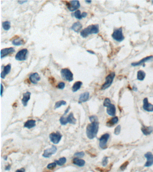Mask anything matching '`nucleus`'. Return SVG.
<instances>
[{
  "label": "nucleus",
  "instance_id": "obj_1",
  "mask_svg": "<svg viewBox=\"0 0 153 172\" xmlns=\"http://www.w3.org/2000/svg\"><path fill=\"white\" fill-rule=\"evenodd\" d=\"M99 129V123L98 121L92 122L88 125L86 128V134L90 139H92L96 137Z\"/></svg>",
  "mask_w": 153,
  "mask_h": 172
},
{
  "label": "nucleus",
  "instance_id": "obj_2",
  "mask_svg": "<svg viewBox=\"0 0 153 172\" xmlns=\"http://www.w3.org/2000/svg\"><path fill=\"white\" fill-rule=\"evenodd\" d=\"M99 32L98 24H92L88 26L80 32V35L83 38H86L92 34H97Z\"/></svg>",
  "mask_w": 153,
  "mask_h": 172
},
{
  "label": "nucleus",
  "instance_id": "obj_3",
  "mask_svg": "<svg viewBox=\"0 0 153 172\" xmlns=\"http://www.w3.org/2000/svg\"><path fill=\"white\" fill-rule=\"evenodd\" d=\"M111 36L114 40L119 42H122L124 39L122 27L115 29Z\"/></svg>",
  "mask_w": 153,
  "mask_h": 172
},
{
  "label": "nucleus",
  "instance_id": "obj_4",
  "mask_svg": "<svg viewBox=\"0 0 153 172\" xmlns=\"http://www.w3.org/2000/svg\"><path fill=\"white\" fill-rule=\"evenodd\" d=\"M61 74L64 80L68 82H71L73 80V74L69 69L64 68L61 71Z\"/></svg>",
  "mask_w": 153,
  "mask_h": 172
},
{
  "label": "nucleus",
  "instance_id": "obj_5",
  "mask_svg": "<svg viewBox=\"0 0 153 172\" xmlns=\"http://www.w3.org/2000/svg\"><path fill=\"white\" fill-rule=\"evenodd\" d=\"M115 73L114 72H112L106 76V82L101 87V89L102 90L106 89L111 86L113 83V80L115 77Z\"/></svg>",
  "mask_w": 153,
  "mask_h": 172
},
{
  "label": "nucleus",
  "instance_id": "obj_6",
  "mask_svg": "<svg viewBox=\"0 0 153 172\" xmlns=\"http://www.w3.org/2000/svg\"><path fill=\"white\" fill-rule=\"evenodd\" d=\"M66 5L68 9L72 12L77 10L80 6V3L79 0H71L66 3Z\"/></svg>",
  "mask_w": 153,
  "mask_h": 172
},
{
  "label": "nucleus",
  "instance_id": "obj_7",
  "mask_svg": "<svg viewBox=\"0 0 153 172\" xmlns=\"http://www.w3.org/2000/svg\"><path fill=\"white\" fill-rule=\"evenodd\" d=\"M28 52V50L27 49H24L20 50L17 53L15 58L19 61H25L27 57V55Z\"/></svg>",
  "mask_w": 153,
  "mask_h": 172
},
{
  "label": "nucleus",
  "instance_id": "obj_8",
  "mask_svg": "<svg viewBox=\"0 0 153 172\" xmlns=\"http://www.w3.org/2000/svg\"><path fill=\"white\" fill-rule=\"evenodd\" d=\"M110 138V134L108 133L105 134L101 136L99 139V146L102 149L106 148V144Z\"/></svg>",
  "mask_w": 153,
  "mask_h": 172
},
{
  "label": "nucleus",
  "instance_id": "obj_9",
  "mask_svg": "<svg viewBox=\"0 0 153 172\" xmlns=\"http://www.w3.org/2000/svg\"><path fill=\"white\" fill-rule=\"evenodd\" d=\"M61 137L62 135L59 132H57L56 133L53 132L50 135V140L55 144L59 143L61 139Z\"/></svg>",
  "mask_w": 153,
  "mask_h": 172
},
{
  "label": "nucleus",
  "instance_id": "obj_10",
  "mask_svg": "<svg viewBox=\"0 0 153 172\" xmlns=\"http://www.w3.org/2000/svg\"><path fill=\"white\" fill-rule=\"evenodd\" d=\"M57 150L56 147L54 145H53L51 148L45 150L43 154V156L45 158H49L56 152Z\"/></svg>",
  "mask_w": 153,
  "mask_h": 172
},
{
  "label": "nucleus",
  "instance_id": "obj_11",
  "mask_svg": "<svg viewBox=\"0 0 153 172\" xmlns=\"http://www.w3.org/2000/svg\"><path fill=\"white\" fill-rule=\"evenodd\" d=\"M145 157L147 159V162L145 164L146 167H151L153 165V155L151 152H148L145 154Z\"/></svg>",
  "mask_w": 153,
  "mask_h": 172
},
{
  "label": "nucleus",
  "instance_id": "obj_12",
  "mask_svg": "<svg viewBox=\"0 0 153 172\" xmlns=\"http://www.w3.org/2000/svg\"><path fill=\"white\" fill-rule=\"evenodd\" d=\"M14 52H15V49L13 48H8L2 49L0 51L1 58L2 59L3 58L7 56V55L14 53Z\"/></svg>",
  "mask_w": 153,
  "mask_h": 172
},
{
  "label": "nucleus",
  "instance_id": "obj_13",
  "mask_svg": "<svg viewBox=\"0 0 153 172\" xmlns=\"http://www.w3.org/2000/svg\"><path fill=\"white\" fill-rule=\"evenodd\" d=\"M153 59V56H150L148 57H146L144 58L141 60L139 61H137V62H133L131 64V65L132 66L136 67V66H138L141 65L142 64H144V63L147 62V61H150L152 60Z\"/></svg>",
  "mask_w": 153,
  "mask_h": 172
},
{
  "label": "nucleus",
  "instance_id": "obj_14",
  "mask_svg": "<svg viewBox=\"0 0 153 172\" xmlns=\"http://www.w3.org/2000/svg\"><path fill=\"white\" fill-rule=\"evenodd\" d=\"M143 108L145 111L147 112H153V105L149 103L147 98H145L143 99Z\"/></svg>",
  "mask_w": 153,
  "mask_h": 172
},
{
  "label": "nucleus",
  "instance_id": "obj_15",
  "mask_svg": "<svg viewBox=\"0 0 153 172\" xmlns=\"http://www.w3.org/2000/svg\"><path fill=\"white\" fill-rule=\"evenodd\" d=\"M29 80L33 84H37L38 82L40 80V76L37 73L32 74L29 76Z\"/></svg>",
  "mask_w": 153,
  "mask_h": 172
},
{
  "label": "nucleus",
  "instance_id": "obj_16",
  "mask_svg": "<svg viewBox=\"0 0 153 172\" xmlns=\"http://www.w3.org/2000/svg\"><path fill=\"white\" fill-rule=\"evenodd\" d=\"M11 69V65L9 64L4 67V70L1 73L0 76L2 79H4L5 76L9 73Z\"/></svg>",
  "mask_w": 153,
  "mask_h": 172
},
{
  "label": "nucleus",
  "instance_id": "obj_17",
  "mask_svg": "<svg viewBox=\"0 0 153 172\" xmlns=\"http://www.w3.org/2000/svg\"><path fill=\"white\" fill-rule=\"evenodd\" d=\"M31 92H27L26 93L23 94V98L22 99V103L23 104L24 106H26L28 104V101L30 99Z\"/></svg>",
  "mask_w": 153,
  "mask_h": 172
},
{
  "label": "nucleus",
  "instance_id": "obj_18",
  "mask_svg": "<svg viewBox=\"0 0 153 172\" xmlns=\"http://www.w3.org/2000/svg\"><path fill=\"white\" fill-rule=\"evenodd\" d=\"M90 97V93L89 92H85L80 95L79 99V104L88 101Z\"/></svg>",
  "mask_w": 153,
  "mask_h": 172
},
{
  "label": "nucleus",
  "instance_id": "obj_19",
  "mask_svg": "<svg viewBox=\"0 0 153 172\" xmlns=\"http://www.w3.org/2000/svg\"><path fill=\"white\" fill-rule=\"evenodd\" d=\"M106 112L109 115L111 116H115L116 114V108L115 105L111 104L107 107Z\"/></svg>",
  "mask_w": 153,
  "mask_h": 172
},
{
  "label": "nucleus",
  "instance_id": "obj_20",
  "mask_svg": "<svg viewBox=\"0 0 153 172\" xmlns=\"http://www.w3.org/2000/svg\"><path fill=\"white\" fill-rule=\"evenodd\" d=\"M83 26L82 24L79 22H76L73 24L71 27V29L74 31L75 32L78 33L80 31L81 29L82 28Z\"/></svg>",
  "mask_w": 153,
  "mask_h": 172
},
{
  "label": "nucleus",
  "instance_id": "obj_21",
  "mask_svg": "<svg viewBox=\"0 0 153 172\" xmlns=\"http://www.w3.org/2000/svg\"><path fill=\"white\" fill-rule=\"evenodd\" d=\"M141 131L145 135H148L151 134L153 131V128L151 126H146L143 125L141 127Z\"/></svg>",
  "mask_w": 153,
  "mask_h": 172
},
{
  "label": "nucleus",
  "instance_id": "obj_22",
  "mask_svg": "<svg viewBox=\"0 0 153 172\" xmlns=\"http://www.w3.org/2000/svg\"><path fill=\"white\" fill-rule=\"evenodd\" d=\"M73 164L79 167H83L85 165V160L78 158H75L73 160Z\"/></svg>",
  "mask_w": 153,
  "mask_h": 172
},
{
  "label": "nucleus",
  "instance_id": "obj_23",
  "mask_svg": "<svg viewBox=\"0 0 153 172\" xmlns=\"http://www.w3.org/2000/svg\"><path fill=\"white\" fill-rule=\"evenodd\" d=\"M35 126V121L34 120H29L26 122L24 125V127L27 128L29 129H30Z\"/></svg>",
  "mask_w": 153,
  "mask_h": 172
},
{
  "label": "nucleus",
  "instance_id": "obj_24",
  "mask_svg": "<svg viewBox=\"0 0 153 172\" xmlns=\"http://www.w3.org/2000/svg\"><path fill=\"white\" fill-rule=\"evenodd\" d=\"M12 45H14V46H20L24 45V41L23 39L20 37H18L15 38L14 40H12Z\"/></svg>",
  "mask_w": 153,
  "mask_h": 172
},
{
  "label": "nucleus",
  "instance_id": "obj_25",
  "mask_svg": "<svg viewBox=\"0 0 153 172\" xmlns=\"http://www.w3.org/2000/svg\"><path fill=\"white\" fill-rule=\"evenodd\" d=\"M83 83L81 81H77L76 82L72 87V91L74 92H76L80 89L81 86L82 85Z\"/></svg>",
  "mask_w": 153,
  "mask_h": 172
},
{
  "label": "nucleus",
  "instance_id": "obj_26",
  "mask_svg": "<svg viewBox=\"0 0 153 172\" xmlns=\"http://www.w3.org/2000/svg\"><path fill=\"white\" fill-rule=\"evenodd\" d=\"M146 76V74L144 71L140 70L137 73V79L139 81H143Z\"/></svg>",
  "mask_w": 153,
  "mask_h": 172
},
{
  "label": "nucleus",
  "instance_id": "obj_27",
  "mask_svg": "<svg viewBox=\"0 0 153 172\" xmlns=\"http://www.w3.org/2000/svg\"><path fill=\"white\" fill-rule=\"evenodd\" d=\"M67 120L68 122V123H70L71 124H75L76 122V120L74 117V115L72 113H71L69 114L68 116L67 117Z\"/></svg>",
  "mask_w": 153,
  "mask_h": 172
},
{
  "label": "nucleus",
  "instance_id": "obj_28",
  "mask_svg": "<svg viewBox=\"0 0 153 172\" xmlns=\"http://www.w3.org/2000/svg\"><path fill=\"white\" fill-rule=\"evenodd\" d=\"M119 121V119L117 117H115L113 118H111L110 120L107 123V125L109 126H112L113 125L116 124Z\"/></svg>",
  "mask_w": 153,
  "mask_h": 172
},
{
  "label": "nucleus",
  "instance_id": "obj_29",
  "mask_svg": "<svg viewBox=\"0 0 153 172\" xmlns=\"http://www.w3.org/2000/svg\"><path fill=\"white\" fill-rule=\"evenodd\" d=\"M66 159L65 157H61L58 160H55V162L59 166H62L66 163Z\"/></svg>",
  "mask_w": 153,
  "mask_h": 172
},
{
  "label": "nucleus",
  "instance_id": "obj_30",
  "mask_svg": "<svg viewBox=\"0 0 153 172\" xmlns=\"http://www.w3.org/2000/svg\"><path fill=\"white\" fill-rule=\"evenodd\" d=\"M3 28L5 31H8L10 28V23L9 21H5L2 23Z\"/></svg>",
  "mask_w": 153,
  "mask_h": 172
},
{
  "label": "nucleus",
  "instance_id": "obj_31",
  "mask_svg": "<svg viewBox=\"0 0 153 172\" xmlns=\"http://www.w3.org/2000/svg\"><path fill=\"white\" fill-rule=\"evenodd\" d=\"M66 104V102L64 100H60L59 101L57 102L55 104L54 108L55 109L59 108V107H60L62 105H65Z\"/></svg>",
  "mask_w": 153,
  "mask_h": 172
},
{
  "label": "nucleus",
  "instance_id": "obj_32",
  "mask_svg": "<svg viewBox=\"0 0 153 172\" xmlns=\"http://www.w3.org/2000/svg\"><path fill=\"white\" fill-rule=\"evenodd\" d=\"M72 14V16L75 17V18H76L77 19H82V14H81V12H80V10H77L76 11H75L74 13H73Z\"/></svg>",
  "mask_w": 153,
  "mask_h": 172
},
{
  "label": "nucleus",
  "instance_id": "obj_33",
  "mask_svg": "<svg viewBox=\"0 0 153 172\" xmlns=\"http://www.w3.org/2000/svg\"><path fill=\"white\" fill-rule=\"evenodd\" d=\"M60 122L61 124V125H66L68 123V122L67 120V118H65L64 116H62L61 117V118L60 119Z\"/></svg>",
  "mask_w": 153,
  "mask_h": 172
},
{
  "label": "nucleus",
  "instance_id": "obj_34",
  "mask_svg": "<svg viewBox=\"0 0 153 172\" xmlns=\"http://www.w3.org/2000/svg\"><path fill=\"white\" fill-rule=\"evenodd\" d=\"M57 164H56V163L53 162L51 163H50L48 165H47V168L48 169H50V170H52V169H54L56 167V165Z\"/></svg>",
  "mask_w": 153,
  "mask_h": 172
},
{
  "label": "nucleus",
  "instance_id": "obj_35",
  "mask_svg": "<svg viewBox=\"0 0 153 172\" xmlns=\"http://www.w3.org/2000/svg\"><path fill=\"white\" fill-rule=\"evenodd\" d=\"M111 104V100L110 99H109L108 98H106L105 99L103 102V106L104 107H107L110 104Z\"/></svg>",
  "mask_w": 153,
  "mask_h": 172
},
{
  "label": "nucleus",
  "instance_id": "obj_36",
  "mask_svg": "<svg viewBox=\"0 0 153 172\" xmlns=\"http://www.w3.org/2000/svg\"><path fill=\"white\" fill-rule=\"evenodd\" d=\"M120 131H121V126L120 125H118L115 129L114 133L116 135H119L120 134Z\"/></svg>",
  "mask_w": 153,
  "mask_h": 172
},
{
  "label": "nucleus",
  "instance_id": "obj_37",
  "mask_svg": "<svg viewBox=\"0 0 153 172\" xmlns=\"http://www.w3.org/2000/svg\"><path fill=\"white\" fill-rule=\"evenodd\" d=\"M75 156L77 157L78 158H81L84 157L85 156V153L84 151H80V152H77L75 154Z\"/></svg>",
  "mask_w": 153,
  "mask_h": 172
},
{
  "label": "nucleus",
  "instance_id": "obj_38",
  "mask_svg": "<svg viewBox=\"0 0 153 172\" xmlns=\"http://www.w3.org/2000/svg\"><path fill=\"white\" fill-rule=\"evenodd\" d=\"M108 157H104L103 159H102V165L104 167H105L106 166L107 164H108Z\"/></svg>",
  "mask_w": 153,
  "mask_h": 172
},
{
  "label": "nucleus",
  "instance_id": "obj_39",
  "mask_svg": "<svg viewBox=\"0 0 153 172\" xmlns=\"http://www.w3.org/2000/svg\"><path fill=\"white\" fill-rule=\"evenodd\" d=\"M65 87V84L63 82H60L58 84L57 87L59 89L63 90Z\"/></svg>",
  "mask_w": 153,
  "mask_h": 172
},
{
  "label": "nucleus",
  "instance_id": "obj_40",
  "mask_svg": "<svg viewBox=\"0 0 153 172\" xmlns=\"http://www.w3.org/2000/svg\"><path fill=\"white\" fill-rule=\"evenodd\" d=\"M89 118H90V122H91V123L98 121L97 117V116H90V117Z\"/></svg>",
  "mask_w": 153,
  "mask_h": 172
},
{
  "label": "nucleus",
  "instance_id": "obj_41",
  "mask_svg": "<svg viewBox=\"0 0 153 172\" xmlns=\"http://www.w3.org/2000/svg\"><path fill=\"white\" fill-rule=\"evenodd\" d=\"M128 164V162L127 161L126 162L124 163V164H123L122 165H121V166L120 167V169L122 170H125V169L127 167V165Z\"/></svg>",
  "mask_w": 153,
  "mask_h": 172
},
{
  "label": "nucleus",
  "instance_id": "obj_42",
  "mask_svg": "<svg viewBox=\"0 0 153 172\" xmlns=\"http://www.w3.org/2000/svg\"><path fill=\"white\" fill-rule=\"evenodd\" d=\"M28 1V0H19L18 1V2L19 3V4L21 5V4H23L24 3L27 2Z\"/></svg>",
  "mask_w": 153,
  "mask_h": 172
},
{
  "label": "nucleus",
  "instance_id": "obj_43",
  "mask_svg": "<svg viewBox=\"0 0 153 172\" xmlns=\"http://www.w3.org/2000/svg\"><path fill=\"white\" fill-rule=\"evenodd\" d=\"M82 18H85V17H86L87 16L88 14L86 12H83L82 14Z\"/></svg>",
  "mask_w": 153,
  "mask_h": 172
},
{
  "label": "nucleus",
  "instance_id": "obj_44",
  "mask_svg": "<svg viewBox=\"0 0 153 172\" xmlns=\"http://www.w3.org/2000/svg\"><path fill=\"white\" fill-rule=\"evenodd\" d=\"M3 91H4V87H3V86L2 84H1V92H0L1 97H2V94Z\"/></svg>",
  "mask_w": 153,
  "mask_h": 172
},
{
  "label": "nucleus",
  "instance_id": "obj_45",
  "mask_svg": "<svg viewBox=\"0 0 153 172\" xmlns=\"http://www.w3.org/2000/svg\"><path fill=\"white\" fill-rule=\"evenodd\" d=\"M10 169H11V165H7V166L5 167V170H7V171H9L10 170Z\"/></svg>",
  "mask_w": 153,
  "mask_h": 172
},
{
  "label": "nucleus",
  "instance_id": "obj_46",
  "mask_svg": "<svg viewBox=\"0 0 153 172\" xmlns=\"http://www.w3.org/2000/svg\"><path fill=\"white\" fill-rule=\"evenodd\" d=\"M16 172H25V169L24 168H22L20 170H18Z\"/></svg>",
  "mask_w": 153,
  "mask_h": 172
},
{
  "label": "nucleus",
  "instance_id": "obj_47",
  "mask_svg": "<svg viewBox=\"0 0 153 172\" xmlns=\"http://www.w3.org/2000/svg\"><path fill=\"white\" fill-rule=\"evenodd\" d=\"M87 52H89V53H90V54H95V53L93 51H92V50H87Z\"/></svg>",
  "mask_w": 153,
  "mask_h": 172
},
{
  "label": "nucleus",
  "instance_id": "obj_48",
  "mask_svg": "<svg viewBox=\"0 0 153 172\" xmlns=\"http://www.w3.org/2000/svg\"><path fill=\"white\" fill-rule=\"evenodd\" d=\"M70 109V107H69L68 108H67V109H66V110H65V113H64V115H66V114H67V113H68Z\"/></svg>",
  "mask_w": 153,
  "mask_h": 172
},
{
  "label": "nucleus",
  "instance_id": "obj_49",
  "mask_svg": "<svg viewBox=\"0 0 153 172\" xmlns=\"http://www.w3.org/2000/svg\"><path fill=\"white\" fill-rule=\"evenodd\" d=\"M132 90H133V91H137V87H136V86H134L133 87H132Z\"/></svg>",
  "mask_w": 153,
  "mask_h": 172
},
{
  "label": "nucleus",
  "instance_id": "obj_50",
  "mask_svg": "<svg viewBox=\"0 0 153 172\" xmlns=\"http://www.w3.org/2000/svg\"><path fill=\"white\" fill-rule=\"evenodd\" d=\"M85 2L87 3L88 4H90L92 2V1L91 0H85Z\"/></svg>",
  "mask_w": 153,
  "mask_h": 172
},
{
  "label": "nucleus",
  "instance_id": "obj_51",
  "mask_svg": "<svg viewBox=\"0 0 153 172\" xmlns=\"http://www.w3.org/2000/svg\"><path fill=\"white\" fill-rule=\"evenodd\" d=\"M4 159L5 160H7V156H4Z\"/></svg>",
  "mask_w": 153,
  "mask_h": 172
},
{
  "label": "nucleus",
  "instance_id": "obj_52",
  "mask_svg": "<svg viewBox=\"0 0 153 172\" xmlns=\"http://www.w3.org/2000/svg\"><path fill=\"white\" fill-rule=\"evenodd\" d=\"M152 3L153 4V1H152Z\"/></svg>",
  "mask_w": 153,
  "mask_h": 172
}]
</instances>
